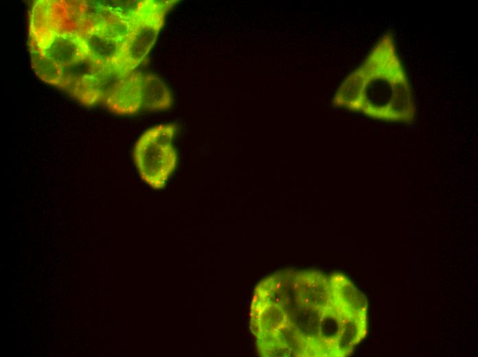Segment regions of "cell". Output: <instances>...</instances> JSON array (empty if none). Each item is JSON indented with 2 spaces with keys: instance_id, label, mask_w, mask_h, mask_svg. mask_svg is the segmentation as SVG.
Masks as SVG:
<instances>
[{
  "instance_id": "7",
  "label": "cell",
  "mask_w": 478,
  "mask_h": 357,
  "mask_svg": "<svg viewBox=\"0 0 478 357\" xmlns=\"http://www.w3.org/2000/svg\"><path fill=\"white\" fill-rule=\"evenodd\" d=\"M329 281L332 303L338 310L348 316L366 314L365 297L346 277L334 273Z\"/></svg>"
},
{
  "instance_id": "8",
  "label": "cell",
  "mask_w": 478,
  "mask_h": 357,
  "mask_svg": "<svg viewBox=\"0 0 478 357\" xmlns=\"http://www.w3.org/2000/svg\"><path fill=\"white\" fill-rule=\"evenodd\" d=\"M172 102L171 93L161 78L154 74H142L141 104L144 108L165 110Z\"/></svg>"
},
{
  "instance_id": "2",
  "label": "cell",
  "mask_w": 478,
  "mask_h": 357,
  "mask_svg": "<svg viewBox=\"0 0 478 357\" xmlns=\"http://www.w3.org/2000/svg\"><path fill=\"white\" fill-rule=\"evenodd\" d=\"M176 2L144 0L136 4L130 31L115 64L122 73L135 71L145 59L163 25L166 12Z\"/></svg>"
},
{
  "instance_id": "1",
  "label": "cell",
  "mask_w": 478,
  "mask_h": 357,
  "mask_svg": "<svg viewBox=\"0 0 478 357\" xmlns=\"http://www.w3.org/2000/svg\"><path fill=\"white\" fill-rule=\"evenodd\" d=\"M332 104L376 119L414 121L412 91L391 32L380 38L362 64L344 80Z\"/></svg>"
},
{
  "instance_id": "10",
  "label": "cell",
  "mask_w": 478,
  "mask_h": 357,
  "mask_svg": "<svg viewBox=\"0 0 478 357\" xmlns=\"http://www.w3.org/2000/svg\"><path fill=\"white\" fill-rule=\"evenodd\" d=\"M30 53L35 74L41 80L59 88L62 79V67L38 51L30 50Z\"/></svg>"
},
{
  "instance_id": "5",
  "label": "cell",
  "mask_w": 478,
  "mask_h": 357,
  "mask_svg": "<svg viewBox=\"0 0 478 357\" xmlns=\"http://www.w3.org/2000/svg\"><path fill=\"white\" fill-rule=\"evenodd\" d=\"M29 48L62 67L72 65L89 56L80 34L61 28L30 13Z\"/></svg>"
},
{
  "instance_id": "3",
  "label": "cell",
  "mask_w": 478,
  "mask_h": 357,
  "mask_svg": "<svg viewBox=\"0 0 478 357\" xmlns=\"http://www.w3.org/2000/svg\"><path fill=\"white\" fill-rule=\"evenodd\" d=\"M174 124H161L144 133L135 143L133 157L141 178L155 189L163 187L177 163L172 140Z\"/></svg>"
},
{
  "instance_id": "6",
  "label": "cell",
  "mask_w": 478,
  "mask_h": 357,
  "mask_svg": "<svg viewBox=\"0 0 478 357\" xmlns=\"http://www.w3.org/2000/svg\"><path fill=\"white\" fill-rule=\"evenodd\" d=\"M142 74L133 71L124 74L115 84L104 103L112 112L130 115L141 107Z\"/></svg>"
},
{
  "instance_id": "4",
  "label": "cell",
  "mask_w": 478,
  "mask_h": 357,
  "mask_svg": "<svg viewBox=\"0 0 478 357\" xmlns=\"http://www.w3.org/2000/svg\"><path fill=\"white\" fill-rule=\"evenodd\" d=\"M59 87L83 105L103 102L122 73L114 65L102 64L89 56L72 65L62 67Z\"/></svg>"
},
{
  "instance_id": "9",
  "label": "cell",
  "mask_w": 478,
  "mask_h": 357,
  "mask_svg": "<svg viewBox=\"0 0 478 357\" xmlns=\"http://www.w3.org/2000/svg\"><path fill=\"white\" fill-rule=\"evenodd\" d=\"M366 333V314L348 317L336 343L333 356H344L350 354L354 346L365 336Z\"/></svg>"
}]
</instances>
